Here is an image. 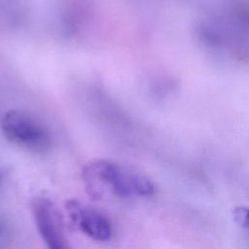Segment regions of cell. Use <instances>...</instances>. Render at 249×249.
<instances>
[{
    "label": "cell",
    "mask_w": 249,
    "mask_h": 249,
    "mask_svg": "<svg viewBox=\"0 0 249 249\" xmlns=\"http://www.w3.org/2000/svg\"><path fill=\"white\" fill-rule=\"evenodd\" d=\"M87 193L94 199L111 196H149L155 188L144 174L107 160H95L82 171Z\"/></svg>",
    "instance_id": "1"
},
{
    "label": "cell",
    "mask_w": 249,
    "mask_h": 249,
    "mask_svg": "<svg viewBox=\"0 0 249 249\" xmlns=\"http://www.w3.org/2000/svg\"><path fill=\"white\" fill-rule=\"evenodd\" d=\"M1 129L11 143L30 152L42 154L51 148L52 139L48 128L27 111H8L2 118Z\"/></svg>",
    "instance_id": "2"
},
{
    "label": "cell",
    "mask_w": 249,
    "mask_h": 249,
    "mask_svg": "<svg viewBox=\"0 0 249 249\" xmlns=\"http://www.w3.org/2000/svg\"><path fill=\"white\" fill-rule=\"evenodd\" d=\"M31 211L40 235L52 249L68 247L64 233L63 220L53 202L45 196H35L31 201Z\"/></svg>",
    "instance_id": "3"
},
{
    "label": "cell",
    "mask_w": 249,
    "mask_h": 249,
    "mask_svg": "<svg viewBox=\"0 0 249 249\" xmlns=\"http://www.w3.org/2000/svg\"><path fill=\"white\" fill-rule=\"evenodd\" d=\"M65 208L73 224L90 238L105 241L111 237L110 222L96 209L84 205L77 200L67 201Z\"/></svg>",
    "instance_id": "4"
},
{
    "label": "cell",
    "mask_w": 249,
    "mask_h": 249,
    "mask_svg": "<svg viewBox=\"0 0 249 249\" xmlns=\"http://www.w3.org/2000/svg\"><path fill=\"white\" fill-rule=\"evenodd\" d=\"M233 219L241 227L249 229V208L237 207L233 210Z\"/></svg>",
    "instance_id": "5"
}]
</instances>
